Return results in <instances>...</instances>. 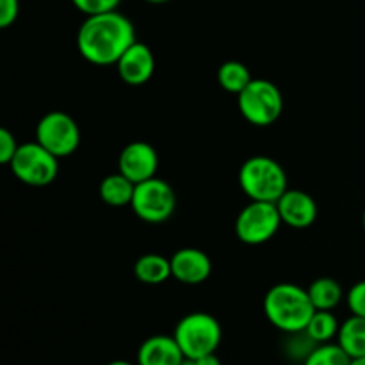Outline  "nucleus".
I'll use <instances>...</instances> for the list:
<instances>
[{
	"label": "nucleus",
	"mask_w": 365,
	"mask_h": 365,
	"mask_svg": "<svg viewBox=\"0 0 365 365\" xmlns=\"http://www.w3.org/2000/svg\"><path fill=\"white\" fill-rule=\"evenodd\" d=\"M134 43V25L118 11L86 16L77 32L78 52L96 66L116 64Z\"/></svg>",
	"instance_id": "1"
},
{
	"label": "nucleus",
	"mask_w": 365,
	"mask_h": 365,
	"mask_svg": "<svg viewBox=\"0 0 365 365\" xmlns=\"http://www.w3.org/2000/svg\"><path fill=\"white\" fill-rule=\"evenodd\" d=\"M316 307L309 291L291 282L273 285L264 298V314L267 321L285 334H298L309 324Z\"/></svg>",
	"instance_id": "2"
},
{
	"label": "nucleus",
	"mask_w": 365,
	"mask_h": 365,
	"mask_svg": "<svg viewBox=\"0 0 365 365\" xmlns=\"http://www.w3.org/2000/svg\"><path fill=\"white\" fill-rule=\"evenodd\" d=\"M239 185L250 200L277 203L287 191V173L271 157L255 155L239 170Z\"/></svg>",
	"instance_id": "3"
},
{
	"label": "nucleus",
	"mask_w": 365,
	"mask_h": 365,
	"mask_svg": "<svg viewBox=\"0 0 365 365\" xmlns=\"http://www.w3.org/2000/svg\"><path fill=\"white\" fill-rule=\"evenodd\" d=\"M173 337L180 346L185 359L196 360L216 353L221 344L223 331L214 316L205 312H192L178 321Z\"/></svg>",
	"instance_id": "4"
},
{
	"label": "nucleus",
	"mask_w": 365,
	"mask_h": 365,
	"mask_svg": "<svg viewBox=\"0 0 365 365\" xmlns=\"http://www.w3.org/2000/svg\"><path fill=\"white\" fill-rule=\"evenodd\" d=\"M242 118L257 127L273 125L284 110V96L277 84L266 78H253L237 95Z\"/></svg>",
	"instance_id": "5"
},
{
	"label": "nucleus",
	"mask_w": 365,
	"mask_h": 365,
	"mask_svg": "<svg viewBox=\"0 0 365 365\" xmlns=\"http://www.w3.org/2000/svg\"><path fill=\"white\" fill-rule=\"evenodd\" d=\"M9 166L18 180L32 187L50 185L59 175V159L38 141L20 145Z\"/></svg>",
	"instance_id": "6"
},
{
	"label": "nucleus",
	"mask_w": 365,
	"mask_h": 365,
	"mask_svg": "<svg viewBox=\"0 0 365 365\" xmlns=\"http://www.w3.org/2000/svg\"><path fill=\"white\" fill-rule=\"evenodd\" d=\"M282 223L277 203L252 200L235 220V235L245 245H264L274 237Z\"/></svg>",
	"instance_id": "7"
},
{
	"label": "nucleus",
	"mask_w": 365,
	"mask_h": 365,
	"mask_svg": "<svg viewBox=\"0 0 365 365\" xmlns=\"http://www.w3.org/2000/svg\"><path fill=\"white\" fill-rule=\"evenodd\" d=\"M175 205H177V196L173 187L163 178L153 177L141 184H135L130 207L139 220L152 225L164 223L173 216Z\"/></svg>",
	"instance_id": "8"
},
{
	"label": "nucleus",
	"mask_w": 365,
	"mask_h": 365,
	"mask_svg": "<svg viewBox=\"0 0 365 365\" xmlns=\"http://www.w3.org/2000/svg\"><path fill=\"white\" fill-rule=\"evenodd\" d=\"M36 141L57 159H63L78 148L81 130L70 114L63 110H50L36 125Z\"/></svg>",
	"instance_id": "9"
},
{
	"label": "nucleus",
	"mask_w": 365,
	"mask_h": 365,
	"mask_svg": "<svg viewBox=\"0 0 365 365\" xmlns=\"http://www.w3.org/2000/svg\"><path fill=\"white\" fill-rule=\"evenodd\" d=\"M118 168H120V173H123L128 180L141 184L155 177L157 168H159V155L150 143L132 141L121 150Z\"/></svg>",
	"instance_id": "10"
},
{
	"label": "nucleus",
	"mask_w": 365,
	"mask_h": 365,
	"mask_svg": "<svg viewBox=\"0 0 365 365\" xmlns=\"http://www.w3.org/2000/svg\"><path fill=\"white\" fill-rule=\"evenodd\" d=\"M120 78L128 86H143L153 77L155 57L145 43L135 41L116 63Z\"/></svg>",
	"instance_id": "11"
},
{
	"label": "nucleus",
	"mask_w": 365,
	"mask_h": 365,
	"mask_svg": "<svg viewBox=\"0 0 365 365\" xmlns=\"http://www.w3.org/2000/svg\"><path fill=\"white\" fill-rule=\"evenodd\" d=\"M277 207L282 221L287 227L296 228V230L312 227L314 221L317 220V203L305 191L287 189L284 196L277 202Z\"/></svg>",
	"instance_id": "12"
},
{
	"label": "nucleus",
	"mask_w": 365,
	"mask_h": 365,
	"mask_svg": "<svg viewBox=\"0 0 365 365\" xmlns=\"http://www.w3.org/2000/svg\"><path fill=\"white\" fill-rule=\"evenodd\" d=\"M171 273L180 284H203L212 273V262L209 255L198 248H182L171 257Z\"/></svg>",
	"instance_id": "13"
},
{
	"label": "nucleus",
	"mask_w": 365,
	"mask_h": 365,
	"mask_svg": "<svg viewBox=\"0 0 365 365\" xmlns=\"http://www.w3.org/2000/svg\"><path fill=\"white\" fill-rule=\"evenodd\" d=\"M185 360L173 335H153L138 349V365H180Z\"/></svg>",
	"instance_id": "14"
},
{
	"label": "nucleus",
	"mask_w": 365,
	"mask_h": 365,
	"mask_svg": "<svg viewBox=\"0 0 365 365\" xmlns=\"http://www.w3.org/2000/svg\"><path fill=\"white\" fill-rule=\"evenodd\" d=\"M134 274L141 284L159 285L164 284L171 273V259L159 255V253H148V255L139 257L134 266Z\"/></svg>",
	"instance_id": "15"
},
{
	"label": "nucleus",
	"mask_w": 365,
	"mask_h": 365,
	"mask_svg": "<svg viewBox=\"0 0 365 365\" xmlns=\"http://www.w3.org/2000/svg\"><path fill=\"white\" fill-rule=\"evenodd\" d=\"M135 184L128 180L123 173H113L107 175L102 182H100V198L110 207H125L130 205L132 198H134Z\"/></svg>",
	"instance_id": "16"
},
{
	"label": "nucleus",
	"mask_w": 365,
	"mask_h": 365,
	"mask_svg": "<svg viewBox=\"0 0 365 365\" xmlns=\"http://www.w3.org/2000/svg\"><path fill=\"white\" fill-rule=\"evenodd\" d=\"M337 342L353 360L365 356V317H348L341 324Z\"/></svg>",
	"instance_id": "17"
},
{
	"label": "nucleus",
	"mask_w": 365,
	"mask_h": 365,
	"mask_svg": "<svg viewBox=\"0 0 365 365\" xmlns=\"http://www.w3.org/2000/svg\"><path fill=\"white\" fill-rule=\"evenodd\" d=\"M310 302L314 303L316 310H334L344 298L341 284L334 278H317L309 285Z\"/></svg>",
	"instance_id": "18"
},
{
	"label": "nucleus",
	"mask_w": 365,
	"mask_h": 365,
	"mask_svg": "<svg viewBox=\"0 0 365 365\" xmlns=\"http://www.w3.org/2000/svg\"><path fill=\"white\" fill-rule=\"evenodd\" d=\"M339 330H341V324H339L337 317L331 314V310H316L305 328L309 337L317 344L331 342V339L339 335Z\"/></svg>",
	"instance_id": "19"
},
{
	"label": "nucleus",
	"mask_w": 365,
	"mask_h": 365,
	"mask_svg": "<svg viewBox=\"0 0 365 365\" xmlns=\"http://www.w3.org/2000/svg\"><path fill=\"white\" fill-rule=\"evenodd\" d=\"M217 81L225 91L239 95L253 78L245 64L239 63V61H227L217 70Z\"/></svg>",
	"instance_id": "20"
},
{
	"label": "nucleus",
	"mask_w": 365,
	"mask_h": 365,
	"mask_svg": "<svg viewBox=\"0 0 365 365\" xmlns=\"http://www.w3.org/2000/svg\"><path fill=\"white\" fill-rule=\"evenodd\" d=\"M353 359L341 348V344H317L316 349L307 356L303 365H351Z\"/></svg>",
	"instance_id": "21"
},
{
	"label": "nucleus",
	"mask_w": 365,
	"mask_h": 365,
	"mask_svg": "<svg viewBox=\"0 0 365 365\" xmlns=\"http://www.w3.org/2000/svg\"><path fill=\"white\" fill-rule=\"evenodd\" d=\"M289 335H291V337H289L287 344H285V353H287L292 360L305 362L307 356L316 349L317 342H314L305 330L298 331V334H289Z\"/></svg>",
	"instance_id": "22"
},
{
	"label": "nucleus",
	"mask_w": 365,
	"mask_h": 365,
	"mask_svg": "<svg viewBox=\"0 0 365 365\" xmlns=\"http://www.w3.org/2000/svg\"><path fill=\"white\" fill-rule=\"evenodd\" d=\"M71 4H73L81 13H84L86 16H91V14H102L109 13V11H116L118 6L121 4V0H71Z\"/></svg>",
	"instance_id": "23"
},
{
	"label": "nucleus",
	"mask_w": 365,
	"mask_h": 365,
	"mask_svg": "<svg viewBox=\"0 0 365 365\" xmlns=\"http://www.w3.org/2000/svg\"><path fill=\"white\" fill-rule=\"evenodd\" d=\"M346 302H348V309L351 310L353 316L365 317V280L356 282L349 289L348 296H346Z\"/></svg>",
	"instance_id": "24"
},
{
	"label": "nucleus",
	"mask_w": 365,
	"mask_h": 365,
	"mask_svg": "<svg viewBox=\"0 0 365 365\" xmlns=\"http://www.w3.org/2000/svg\"><path fill=\"white\" fill-rule=\"evenodd\" d=\"M20 145L16 143V138L11 130L2 128L0 130V163L2 164H11V160L16 155Z\"/></svg>",
	"instance_id": "25"
},
{
	"label": "nucleus",
	"mask_w": 365,
	"mask_h": 365,
	"mask_svg": "<svg viewBox=\"0 0 365 365\" xmlns=\"http://www.w3.org/2000/svg\"><path fill=\"white\" fill-rule=\"evenodd\" d=\"M20 14V0H0V27L7 29Z\"/></svg>",
	"instance_id": "26"
},
{
	"label": "nucleus",
	"mask_w": 365,
	"mask_h": 365,
	"mask_svg": "<svg viewBox=\"0 0 365 365\" xmlns=\"http://www.w3.org/2000/svg\"><path fill=\"white\" fill-rule=\"evenodd\" d=\"M107 365H134V364L127 362V360H114V362H110V364H107Z\"/></svg>",
	"instance_id": "27"
},
{
	"label": "nucleus",
	"mask_w": 365,
	"mask_h": 365,
	"mask_svg": "<svg viewBox=\"0 0 365 365\" xmlns=\"http://www.w3.org/2000/svg\"><path fill=\"white\" fill-rule=\"evenodd\" d=\"M180 365H200L198 360H192V359H185L184 362H182Z\"/></svg>",
	"instance_id": "28"
},
{
	"label": "nucleus",
	"mask_w": 365,
	"mask_h": 365,
	"mask_svg": "<svg viewBox=\"0 0 365 365\" xmlns=\"http://www.w3.org/2000/svg\"><path fill=\"white\" fill-rule=\"evenodd\" d=\"M351 365H365V356H362V359H355Z\"/></svg>",
	"instance_id": "29"
},
{
	"label": "nucleus",
	"mask_w": 365,
	"mask_h": 365,
	"mask_svg": "<svg viewBox=\"0 0 365 365\" xmlns=\"http://www.w3.org/2000/svg\"><path fill=\"white\" fill-rule=\"evenodd\" d=\"M146 2H150V4H164V2H168V0H146Z\"/></svg>",
	"instance_id": "30"
},
{
	"label": "nucleus",
	"mask_w": 365,
	"mask_h": 365,
	"mask_svg": "<svg viewBox=\"0 0 365 365\" xmlns=\"http://www.w3.org/2000/svg\"><path fill=\"white\" fill-rule=\"evenodd\" d=\"M362 223H364V228H365V210H364V217H362Z\"/></svg>",
	"instance_id": "31"
}]
</instances>
